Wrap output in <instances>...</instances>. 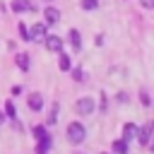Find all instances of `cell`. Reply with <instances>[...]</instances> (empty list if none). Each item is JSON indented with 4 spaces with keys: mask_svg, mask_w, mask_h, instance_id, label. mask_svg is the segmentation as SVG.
I'll list each match as a JSON object with an SVG mask.
<instances>
[{
    "mask_svg": "<svg viewBox=\"0 0 154 154\" xmlns=\"http://www.w3.org/2000/svg\"><path fill=\"white\" fill-rule=\"evenodd\" d=\"M77 154H84V152H77Z\"/></svg>",
    "mask_w": 154,
    "mask_h": 154,
    "instance_id": "4dcf8cb0",
    "label": "cell"
},
{
    "mask_svg": "<svg viewBox=\"0 0 154 154\" xmlns=\"http://www.w3.org/2000/svg\"><path fill=\"white\" fill-rule=\"evenodd\" d=\"M43 2H46V5H48V2H53V0H43Z\"/></svg>",
    "mask_w": 154,
    "mask_h": 154,
    "instance_id": "f1b7e54d",
    "label": "cell"
},
{
    "mask_svg": "<svg viewBox=\"0 0 154 154\" xmlns=\"http://www.w3.org/2000/svg\"><path fill=\"white\" fill-rule=\"evenodd\" d=\"M116 101H118V103H128V101H130V94H128V91H118V94H116Z\"/></svg>",
    "mask_w": 154,
    "mask_h": 154,
    "instance_id": "d4e9b609",
    "label": "cell"
},
{
    "mask_svg": "<svg viewBox=\"0 0 154 154\" xmlns=\"http://www.w3.org/2000/svg\"><path fill=\"white\" fill-rule=\"evenodd\" d=\"M46 34H48V26L43 22H34L29 26V43H43Z\"/></svg>",
    "mask_w": 154,
    "mask_h": 154,
    "instance_id": "277c9868",
    "label": "cell"
},
{
    "mask_svg": "<svg viewBox=\"0 0 154 154\" xmlns=\"http://www.w3.org/2000/svg\"><path fill=\"white\" fill-rule=\"evenodd\" d=\"M17 34H19V38H22V41H26V43H29V26H26L22 19L17 22Z\"/></svg>",
    "mask_w": 154,
    "mask_h": 154,
    "instance_id": "ffe728a7",
    "label": "cell"
},
{
    "mask_svg": "<svg viewBox=\"0 0 154 154\" xmlns=\"http://www.w3.org/2000/svg\"><path fill=\"white\" fill-rule=\"evenodd\" d=\"M43 46H46V51H51V53H60L63 48H65V38L63 36H58V34H46V38H43Z\"/></svg>",
    "mask_w": 154,
    "mask_h": 154,
    "instance_id": "8992f818",
    "label": "cell"
},
{
    "mask_svg": "<svg viewBox=\"0 0 154 154\" xmlns=\"http://www.w3.org/2000/svg\"><path fill=\"white\" fill-rule=\"evenodd\" d=\"M31 137H34V142H53V135H51V130L46 128V123L31 125Z\"/></svg>",
    "mask_w": 154,
    "mask_h": 154,
    "instance_id": "52a82bcc",
    "label": "cell"
},
{
    "mask_svg": "<svg viewBox=\"0 0 154 154\" xmlns=\"http://www.w3.org/2000/svg\"><path fill=\"white\" fill-rule=\"evenodd\" d=\"M53 142H36L34 144V154H51Z\"/></svg>",
    "mask_w": 154,
    "mask_h": 154,
    "instance_id": "ac0fdd59",
    "label": "cell"
},
{
    "mask_svg": "<svg viewBox=\"0 0 154 154\" xmlns=\"http://www.w3.org/2000/svg\"><path fill=\"white\" fill-rule=\"evenodd\" d=\"M94 111H96L94 96H79V99L75 101V113H77V116H91Z\"/></svg>",
    "mask_w": 154,
    "mask_h": 154,
    "instance_id": "7a4b0ae2",
    "label": "cell"
},
{
    "mask_svg": "<svg viewBox=\"0 0 154 154\" xmlns=\"http://www.w3.org/2000/svg\"><path fill=\"white\" fill-rule=\"evenodd\" d=\"M58 118H60V101H53V103H51V108H48L46 128H53V125H58Z\"/></svg>",
    "mask_w": 154,
    "mask_h": 154,
    "instance_id": "8fae6325",
    "label": "cell"
},
{
    "mask_svg": "<svg viewBox=\"0 0 154 154\" xmlns=\"http://www.w3.org/2000/svg\"><path fill=\"white\" fill-rule=\"evenodd\" d=\"M137 99H140V103H142L144 108H149V106H152V94H149L147 89H140V94H137Z\"/></svg>",
    "mask_w": 154,
    "mask_h": 154,
    "instance_id": "44dd1931",
    "label": "cell"
},
{
    "mask_svg": "<svg viewBox=\"0 0 154 154\" xmlns=\"http://www.w3.org/2000/svg\"><path fill=\"white\" fill-rule=\"evenodd\" d=\"M106 43V34H96L94 36V46H103Z\"/></svg>",
    "mask_w": 154,
    "mask_h": 154,
    "instance_id": "484cf974",
    "label": "cell"
},
{
    "mask_svg": "<svg viewBox=\"0 0 154 154\" xmlns=\"http://www.w3.org/2000/svg\"><path fill=\"white\" fill-rule=\"evenodd\" d=\"M106 108H108V96H106V94H101V96H99V111H101V113H106Z\"/></svg>",
    "mask_w": 154,
    "mask_h": 154,
    "instance_id": "cb8c5ba5",
    "label": "cell"
},
{
    "mask_svg": "<svg viewBox=\"0 0 154 154\" xmlns=\"http://www.w3.org/2000/svg\"><path fill=\"white\" fill-rule=\"evenodd\" d=\"M111 154H130V142H125L123 137H116L111 142Z\"/></svg>",
    "mask_w": 154,
    "mask_h": 154,
    "instance_id": "9a60e30c",
    "label": "cell"
},
{
    "mask_svg": "<svg viewBox=\"0 0 154 154\" xmlns=\"http://www.w3.org/2000/svg\"><path fill=\"white\" fill-rule=\"evenodd\" d=\"M14 65H17L22 72H29V70H31V55H29L26 51L14 53Z\"/></svg>",
    "mask_w": 154,
    "mask_h": 154,
    "instance_id": "30bf717a",
    "label": "cell"
},
{
    "mask_svg": "<svg viewBox=\"0 0 154 154\" xmlns=\"http://www.w3.org/2000/svg\"><path fill=\"white\" fill-rule=\"evenodd\" d=\"M67 72H70L72 82H77V84H84V82H87V72H84V67H79V65H72Z\"/></svg>",
    "mask_w": 154,
    "mask_h": 154,
    "instance_id": "2e32d148",
    "label": "cell"
},
{
    "mask_svg": "<svg viewBox=\"0 0 154 154\" xmlns=\"http://www.w3.org/2000/svg\"><path fill=\"white\" fill-rule=\"evenodd\" d=\"M31 0H10V10L14 14H24V12H31Z\"/></svg>",
    "mask_w": 154,
    "mask_h": 154,
    "instance_id": "7c38bea8",
    "label": "cell"
},
{
    "mask_svg": "<svg viewBox=\"0 0 154 154\" xmlns=\"http://www.w3.org/2000/svg\"><path fill=\"white\" fill-rule=\"evenodd\" d=\"M67 43L72 46V51H77V53L82 51V34H79V29L72 26V29L67 31Z\"/></svg>",
    "mask_w": 154,
    "mask_h": 154,
    "instance_id": "4fadbf2b",
    "label": "cell"
},
{
    "mask_svg": "<svg viewBox=\"0 0 154 154\" xmlns=\"http://www.w3.org/2000/svg\"><path fill=\"white\" fill-rule=\"evenodd\" d=\"M55 55H58V70H60V72H67V70L72 67V55H70L65 48H63L60 53H55Z\"/></svg>",
    "mask_w": 154,
    "mask_h": 154,
    "instance_id": "5bb4252c",
    "label": "cell"
},
{
    "mask_svg": "<svg viewBox=\"0 0 154 154\" xmlns=\"http://www.w3.org/2000/svg\"><path fill=\"white\" fill-rule=\"evenodd\" d=\"M65 140L72 144V147H79L84 140H87V128L82 120H70L67 128H65Z\"/></svg>",
    "mask_w": 154,
    "mask_h": 154,
    "instance_id": "6da1fadb",
    "label": "cell"
},
{
    "mask_svg": "<svg viewBox=\"0 0 154 154\" xmlns=\"http://www.w3.org/2000/svg\"><path fill=\"white\" fill-rule=\"evenodd\" d=\"M99 154H111V152H99Z\"/></svg>",
    "mask_w": 154,
    "mask_h": 154,
    "instance_id": "f546056e",
    "label": "cell"
},
{
    "mask_svg": "<svg viewBox=\"0 0 154 154\" xmlns=\"http://www.w3.org/2000/svg\"><path fill=\"white\" fill-rule=\"evenodd\" d=\"M41 14H43V24H46L48 29H51V26H55V24L60 22V10H58L53 2H48V5L43 7V12H41Z\"/></svg>",
    "mask_w": 154,
    "mask_h": 154,
    "instance_id": "5b68a950",
    "label": "cell"
},
{
    "mask_svg": "<svg viewBox=\"0 0 154 154\" xmlns=\"http://www.w3.org/2000/svg\"><path fill=\"white\" fill-rule=\"evenodd\" d=\"M24 94V87L22 84H12L10 87V99H17V96H22Z\"/></svg>",
    "mask_w": 154,
    "mask_h": 154,
    "instance_id": "7402d4cb",
    "label": "cell"
},
{
    "mask_svg": "<svg viewBox=\"0 0 154 154\" xmlns=\"http://www.w3.org/2000/svg\"><path fill=\"white\" fill-rule=\"evenodd\" d=\"M5 123H7V118H5V113H2V108H0V128H2Z\"/></svg>",
    "mask_w": 154,
    "mask_h": 154,
    "instance_id": "83f0119b",
    "label": "cell"
},
{
    "mask_svg": "<svg viewBox=\"0 0 154 154\" xmlns=\"http://www.w3.org/2000/svg\"><path fill=\"white\" fill-rule=\"evenodd\" d=\"M99 0H79V7L84 10V12H94V10H99Z\"/></svg>",
    "mask_w": 154,
    "mask_h": 154,
    "instance_id": "d6986e66",
    "label": "cell"
},
{
    "mask_svg": "<svg viewBox=\"0 0 154 154\" xmlns=\"http://www.w3.org/2000/svg\"><path fill=\"white\" fill-rule=\"evenodd\" d=\"M2 113H5V118H7V120H12V118H19V113H17V106H14V99H7V101L2 103Z\"/></svg>",
    "mask_w": 154,
    "mask_h": 154,
    "instance_id": "e0dca14e",
    "label": "cell"
},
{
    "mask_svg": "<svg viewBox=\"0 0 154 154\" xmlns=\"http://www.w3.org/2000/svg\"><path fill=\"white\" fill-rule=\"evenodd\" d=\"M137 132H140V125L137 123H132V120H128V123H123V132H120V137L125 140V142H135V137H137Z\"/></svg>",
    "mask_w": 154,
    "mask_h": 154,
    "instance_id": "9c48e42d",
    "label": "cell"
},
{
    "mask_svg": "<svg viewBox=\"0 0 154 154\" xmlns=\"http://www.w3.org/2000/svg\"><path fill=\"white\" fill-rule=\"evenodd\" d=\"M10 123V128L14 130V132H24V123L19 120V118H12V120H7Z\"/></svg>",
    "mask_w": 154,
    "mask_h": 154,
    "instance_id": "603a6c76",
    "label": "cell"
},
{
    "mask_svg": "<svg viewBox=\"0 0 154 154\" xmlns=\"http://www.w3.org/2000/svg\"><path fill=\"white\" fill-rule=\"evenodd\" d=\"M140 5H142L144 10H152V7H154V0H140Z\"/></svg>",
    "mask_w": 154,
    "mask_h": 154,
    "instance_id": "4316f807",
    "label": "cell"
},
{
    "mask_svg": "<svg viewBox=\"0 0 154 154\" xmlns=\"http://www.w3.org/2000/svg\"><path fill=\"white\" fill-rule=\"evenodd\" d=\"M26 106H29V111L41 113V111H43V106H46L43 94H41V91H31V94H26Z\"/></svg>",
    "mask_w": 154,
    "mask_h": 154,
    "instance_id": "ba28073f",
    "label": "cell"
},
{
    "mask_svg": "<svg viewBox=\"0 0 154 154\" xmlns=\"http://www.w3.org/2000/svg\"><path fill=\"white\" fill-rule=\"evenodd\" d=\"M152 135H154V123L152 120H147L144 125H140V132H137V137H135V142L140 144V147H152Z\"/></svg>",
    "mask_w": 154,
    "mask_h": 154,
    "instance_id": "3957f363",
    "label": "cell"
}]
</instances>
